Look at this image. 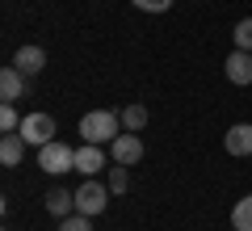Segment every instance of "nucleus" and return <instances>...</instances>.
I'll return each mask as SVG.
<instances>
[{"mask_svg": "<svg viewBox=\"0 0 252 231\" xmlns=\"http://www.w3.org/2000/svg\"><path fill=\"white\" fill-rule=\"evenodd\" d=\"M118 126H122L118 114H109V109H93V114L80 118V139L84 143H114L118 134H122Z\"/></svg>", "mask_w": 252, "mask_h": 231, "instance_id": "nucleus-1", "label": "nucleus"}, {"mask_svg": "<svg viewBox=\"0 0 252 231\" xmlns=\"http://www.w3.org/2000/svg\"><path fill=\"white\" fill-rule=\"evenodd\" d=\"M38 168L63 177V172H76V147H67L63 139H51L46 147H38Z\"/></svg>", "mask_w": 252, "mask_h": 231, "instance_id": "nucleus-2", "label": "nucleus"}, {"mask_svg": "<svg viewBox=\"0 0 252 231\" xmlns=\"http://www.w3.org/2000/svg\"><path fill=\"white\" fill-rule=\"evenodd\" d=\"M109 194H114L109 185H101L97 177H89L80 189H76V210H80V214H89V219H97V214L109 206Z\"/></svg>", "mask_w": 252, "mask_h": 231, "instance_id": "nucleus-3", "label": "nucleus"}, {"mask_svg": "<svg viewBox=\"0 0 252 231\" xmlns=\"http://www.w3.org/2000/svg\"><path fill=\"white\" fill-rule=\"evenodd\" d=\"M21 139H26L30 147H46L51 139H59L55 118L51 114H26V118H21Z\"/></svg>", "mask_w": 252, "mask_h": 231, "instance_id": "nucleus-4", "label": "nucleus"}, {"mask_svg": "<svg viewBox=\"0 0 252 231\" xmlns=\"http://www.w3.org/2000/svg\"><path fill=\"white\" fill-rule=\"evenodd\" d=\"M109 151H114L118 164H126V168H130V164L143 160V139H139L135 131H126V134H118V139L109 143Z\"/></svg>", "mask_w": 252, "mask_h": 231, "instance_id": "nucleus-5", "label": "nucleus"}, {"mask_svg": "<svg viewBox=\"0 0 252 231\" xmlns=\"http://www.w3.org/2000/svg\"><path fill=\"white\" fill-rule=\"evenodd\" d=\"M223 147H227V156H252V126H248V122H235V126H227V134H223Z\"/></svg>", "mask_w": 252, "mask_h": 231, "instance_id": "nucleus-6", "label": "nucleus"}, {"mask_svg": "<svg viewBox=\"0 0 252 231\" xmlns=\"http://www.w3.org/2000/svg\"><path fill=\"white\" fill-rule=\"evenodd\" d=\"M223 67H227V80L231 84H240V89L252 84V51H231Z\"/></svg>", "mask_w": 252, "mask_h": 231, "instance_id": "nucleus-7", "label": "nucleus"}, {"mask_svg": "<svg viewBox=\"0 0 252 231\" xmlns=\"http://www.w3.org/2000/svg\"><path fill=\"white\" fill-rule=\"evenodd\" d=\"M101 168H105V151H101V143H84V147H76V172L97 177Z\"/></svg>", "mask_w": 252, "mask_h": 231, "instance_id": "nucleus-8", "label": "nucleus"}, {"mask_svg": "<svg viewBox=\"0 0 252 231\" xmlns=\"http://www.w3.org/2000/svg\"><path fill=\"white\" fill-rule=\"evenodd\" d=\"M26 147H30V143L21 139V131L4 134V139H0V164H4V168H17V164L26 160Z\"/></svg>", "mask_w": 252, "mask_h": 231, "instance_id": "nucleus-9", "label": "nucleus"}, {"mask_svg": "<svg viewBox=\"0 0 252 231\" xmlns=\"http://www.w3.org/2000/svg\"><path fill=\"white\" fill-rule=\"evenodd\" d=\"M26 80H30V76L21 67H4V71H0V97H4V101H21V97H26Z\"/></svg>", "mask_w": 252, "mask_h": 231, "instance_id": "nucleus-10", "label": "nucleus"}, {"mask_svg": "<svg viewBox=\"0 0 252 231\" xmlns=\"http://www.w3.org/2000/svg\"><path fill=\"white\" fill-rule=\"evenodd\" d=\"M42 202H46V210H51L55 219H67V214L76 210V194H67V189H63V185L46 189V198H42Z\"/></svg>", "mask_w": 252, "mask_h": 231, "instance_id": "nucleus-11", "label": "nucleus"}, {"mask_svg": "<svg viewBox=\"0 0 252 231\" xmlns=\"http://www.w3.org/2000/svg\"><path fill=\"white\" fill-rule=\"evenodd\" d=\"M13 67H21L26 76H38V71L46 67V51L42 46H21V51L13 55Z\"/></svg>", "mask_w": 252, "mask_h": 231, "instance_id": "nucleus-12", "label": "nucleus"}, {"mask_svg": "<svg viewBox=\"0 0 252 231\" xmlns=\"http://www.w3.org/2000/svg\"><path fill=\"white\" fill-rule=\"evenodd\" d=\"M231 227L235 231H252V194L231 206Z\"/></svg>", "mask_w": 252, "mask_h": 231, "instance_id": "nucleus-13", "label": "nucleus"}, {"mask_svg": "<svg viewBox=\"0 0 252 231\" xmlns=\"http://www.w3.org/2000/svg\"><path fill=\"white\" fill-rule=\"evenodd\" d=\"M118 118H122L126 131H135V134L147 126V109H143V105H122V114H118Z\"/></svg>", "mask_w": 252, "mask_h": 231, "instance_id": "nucleus-14", "label": "nucleus"}, {"mask_svg": "<svg viewBox=\"0 0 252 231\" xmlns=\"http://www.w3.org/2000/svg\"><path fill=\"white\" fill-rule=\"evenodd\" d=\"M0 131H4V134L21 131V114H17V105H13V101H4V105H0Z\"/></svg>", "mask_w": 252, "mask_h": 231, "instance_id": "nucleus-15", "label": "nucleus"}, {"mask_svg": "<svg viewBox=\"0 0 252 231\" xmlns=\"http://www.w3.org/2000/svg\"><path fill=\"white\" fill-rule=\"evenodd\" d=\"M231 38H235V51H252V17H244Z\"/></svg>", "mask_w": 252, "mask_h": 231, "instance_id": "nucleus-16", "label": "nucleus"}, {"mask_svg": "<svg viewBox=\"0 0 252 231\" xmlns=\"http://www.w3.org/2000/svg\"><path fill=\"white\" fill-rule=\"evenodd\" d=\"M59 231H93V219L89 214H67V219H59Z\"/></svg>", "mask_w": 252, "mask_h": 231, "instance_id": "nucleus-17", "label": "nucleus"}, {"mask_svg": "<svg viewBox=\"0 0 252 231\" xmlns=\"http://www.w3.org/2000/svg\"><path fill=\"white\" fill-rule=\"evenodd\" d=\"M109 189H114V194H126V189H130V172H126V164L109 168Z\"/></svg>", "mask_w": 252, "mask_h": 231, "instance_id": "nucleus-18", "label": "nucleus"}, {"mask_svg": "<svg viewBox=\"0 0 252 231\" xmlns=\"http://www.w3.org/2000/svg\"><path fill=\"white\" fill-rule=\"evenodd\" d=\"M135 9H143V13H168L172 0H135Z\"/></svg>", "mask_w": 252, "mask_h": 231, "instance_id": "nucleus-19", "label": "nucleus"}]
</instances>
